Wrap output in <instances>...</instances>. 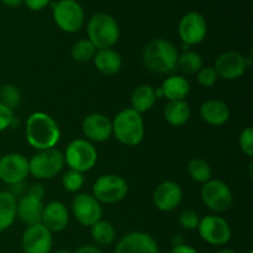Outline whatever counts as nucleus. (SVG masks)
I'll list each match as a JSON object with an SVG mask.
<instances>
[{
  "label": "nucleus",
  "instance_id": "obj_9",
  "mask_svg": "<svg viewBox=\"0 0 253 253\" xmlns=\"http://www.w3.org/2000/svg\"><path fill=\"white\" fill-rule=\"evenodd\" d=\"M202 200L215 212L227 211L232 207L234 197L229 185L219 179H210L204 183L200 190Z\"/></svg>",
  "mask_w": 253,
  "mask_h": 253
},
{
  "label": "nucleus",
  "instance_id": "obj_24",
  "mask_svg": "<svg viewBox=\"0 0 253 253\" xmlns=\"http://www.w3.org/2000/svg\"><path fill=\"white\" fill-rule=\"evenodd\" d=\"M166 121L173 127H180L184 126L189 121L192 111H190L189 104L185 100H174L168 101L163 111Z\"/></svg>",
  "mask_w": 253,
  "mask_h": 253
},
{
  "label": "nucleus",
  "instance_id": "obj_25",
  "mask_svg": "<svg viewBox=\"0 0 253 253\" xmlns=\"http://www.w3.org/2000/svg\"><path fill=\"white\" fill-rule=\"evenodd\" d=\"M157 101L156 89L148 84H142L133 90L131 95V109L142 114L151 110Z\"/></svg>",
  "mask_w": 253,
  "mask_h": 253
},
{
  "label": "nucleus",
  "instance_id": "obj_14",
  "mask_svg": "<svg viewBox=\"0 0 253 253\" xmlns=\"http://www.w3.org/2000/svg\"><path fill=\"white\" fill-rule=\"evenodd\" d=\"M52 244V232L42 224L27 226L22 234L21 246L25 253H49Z\"/></svg>",
  "mask_w": 253,
  "mask_h": 253
},
{
  "label": "nucleus",
  "instance_id": "obj_39",
  "mask_svg": "<svg viewBox=\"0 0 253 253\" xmlns=\"http://www.w3.org/2000/svg\"><path fill=\"white\" fill-rule=\"evenodd\" d=\"M170 253H199L195 249H193L192 246H188V245L180 244V245H175L173 247V250L170 251Z\"/></svg>",
  "mask_w": 253,
  "mask_h": 253
},
{
  "label": "nucleus",
  "instance_id": "obj_37",
  "mask_svg": "<svg viewBox=\"0 0 253 253\" xmlns=\"http://www.w3.org/2000/svg\"><path fill=\"white\" fill-rule=\"evenodd\" d=\"M51 2V0H24V4L32 11H40L44 9Z\"/></svg>",
  "mask_w": 253,
  "mask_h": 253
},
{
  "label": "nucleus",
  "instance_id": "obj_4",
  "mask_svg": "<svg viewBox=\"0 0 253 253\" xmlns=\"http://www.w3.org/2000/svg\"><path fill=\"white\" fill-rule=\"evenodd\" d=\"M88 40L96 49L113 48L120 39V27L114 16L106 12H96L86 24Z\"/></svg>",
  "mask_w": 253,
  "mask_h": 253
},
{
  "label": "nucleus",
  "instance_id": "obj_11",
  "mask_svg": "<svg viewBox=\"0 0 253 253\" xmlns=\"http://www.w3.org/2000/svg\"><path fill=\"white\" fill-rule=\"evenodd\" d=\"M30 174L29 160L21 153H7L0 157V180L7 185L24 182Z\"/></svg>",
  "mask_w": 253,
  "mask_h": 253
},
{
  "label": "nucleus",
  "instance_id": "obj_41",
  "mask_svg": "<svg viewBox=\"0 0 253 253\" xmlns=\"http://www.w3.org/2000/svg\"><path fill=\"white\" fill-rule=\"evenodd\" d=\"M0 1L7 7H19L20 5L24 4V0H0Z\"/></svg>",
  "mask_w": 253,
  "mask_h": 253
},
{
  "label": "nucleus",
  "instance_id": "obj_7",
  "mask_svg": "<svg viewBox=\"0 0 253 253\" xmlns=\"http://www.w3.org/2000/svg\"><path fill=\"white\" fill-rule=\"evenodd\" d=\"M64 165V155L61 151L57 148L42 150L29 160L30 174L36 179H51L63 169Z\"/></svg>",
  "mask_w": 253,
  "mask_h": 253
},
{
  "label": "nucleus",
  "instance_id": "obj_43",
  "mask_svg": "<svg viewBox=\"0 0 253 253\" xmlns=\"http://www.w3.org/2000/svg\"><path fill=\"white\" fill-rule=\"evenodd\" d=\"M54 253H73V252H71L69 250H58V251H56Z\"/></svg>",
  "mask_w": 253,
  "mask_h": 253
},
{
  "label": "nucleus",
  "instance_id": "obj_33",
  "mask_svg": "<svg viewBox=\"0 0 253 253\" xmlns=\"http://www.w3.org/2000/svg\"><path fill=\"white\" fill-rule=\"evenodd\" d=\"M197 81L204 88H210V86L215 85L217 83L219 76H217L214 67L203 66L202 69L197 73Z\"/></svg>",
  "mask_w": 253,
  "mask_h": 253
},
{
  "label": "nucleus",
  "instance_id": "obj_8",
  "mask_svg": "<svg viewBox=\"0 0 253 253\" xmlns=\"http://www.w3.org/2000/svg\"><path fill=\"white\" fill-rule=\"evenodd\" d=\"M128 187L126 180L118 174H104L93 185V197L103 204H115L125 199Z\"/></svg>",
  "mask_w": 253,
  "mask_h": 253
},
{
  "label": "nucleus",
  "instance_id": "obj_3",
  "mask_svg": "<svg viewBox=\"0 0 253 253\" xmlns=\"http://www.w3.org/2000/svg\"><path fill=\"white\" fill-rule=\"evenodd\" d=\"M111 123H113V135L123 145L135 147L143 141L145 123L141 114L136 113L131 108L121 110Z\"/></svg>",
  "mask_w": 253,
  "mask_h": 253
},
{
  "label": "nucleus",
  "instance_id": "obj_40",
  "mask_svg": "<svg viewBox=\"0 0 253 253\" xmlns=\"http://www.w3.org/2000/svg\"><path fill=\"white\" fill-rule=\"evenodd\" d=\"M74 253H103L100 251V249H98L94 245H84L81 246Z\"/></svg>",
  "mask_w": 253,
  "mask_h": 253
},
{
  "label": "nucleus",
  "instance_id": "obj_36",
  "mask_svg": "<svg viewBox=\"0 0 253 253\" xmlns=\"http://www.w3.org/2000/svg\"><path fill=\"white\" fill-rule=\"evenodd\" d=\"M14 118V111L7 108V106H5L4 104L0 103V132H2V131H5L11 126Z\"/></svg>",
  "mask_w": 253,
  "mask_h": 253
},
{
  "label": "nucleus",
  "instance_id": "obj_23",
  "mask_svg": "<svg viewBox=\"0 0 253 253\" xmlns=\"http://www.w3.org/2000/svg\"><path fill=\"white\" fill-rule=\"evenodd\" d=\"M161 90H162L163 98L167 99L168 101L184 100L190 91V84L188 79L183 76L173 74L165 79Z\"/></svg>",
  "mask_w": 253,
  "mask_h": 253
},
{
  "label": "nucleus",
  "instance_id": "obj_42",
  "mask_svg": "<svg viewBox=\"0 0 253 253\" xmlns=\"http://www.w3.org/2000/svg\"><path fill=\"white\" fill-rule=\"evenodd\" d=\"M217 253H236L234 251V250H230V249H224L221 250V251H219Z\"/></svg>",
  "mask_w": 253,
  "mask_h": 253
},
{
  "label": "nucleus",
  "instance_id": "obj_19",
  "mask_svg": "<svg viewBox=\"0 0 253 253\" xmlns=\"http://www.w3.org/2000/svg\"><path fill=\"white\" fill-rule=\"evenodd\" d=\"M69 211L62 202H49L44 205L41 224L51 232H61L68 226Z\"/></svg>",
  "mask_w": 253,
  "mask_h": 253
},
{
  "label": "nucleus",
  "instance_id": "obj_1",
  "mask_svg": "<svg viewBox=\"0 0 253 253\" xmlns=\"http://www.w3.org/2000/svg\"><path fill=\"white\" fill-rule=\"evenodd\" d=\"M25 133L29 145L39 151L54 148L61 138L58 124L52 116L42 111H36L29 116Z\"/></svg>",
  "mask_w": 253,
  "mask_h": 253
},
{
  "label": "nucleus",
  "instance_id": "obj_12",
  "mask_svg": "<svg viewBox=\"0 0 253 253\" xmlns=\"http://www.w3.org/2000/svg\"><path fill=\"white\" fill-rule=\"evenodd\" d=\"M198 231L205 242L214 246L227 244L232 235L229 222L224 217L216 215H208L204 219H200Z\"/></svg>",
  "mask_w": 253,
  "mask_h": 253
},
{
  "label": "nucleus",
  "instance_id": "obj_45",
  "mask_svg": "<svg viewBox=\"0 0 253 253\" xmlns=\"http://www.w3.org/2000/svg\"><path fill=\"white\" fill-rule=\"evenodd\" d=\"M0 253H2V252H1V250H0Z\"/></svg>",
  "mask_w": 253,
  "mask_h": 253
},
{
  "label": "nucleus",
  "instance_id": "obj_20",
  "mask_svg": "<svg viewBox=\"0 0 253 253\" xmlns=\"http://www.w3.org/2000/svg\"><path fill=\"white\" fill-rule=\"evenodd\" d=\"M43 203L30 195H24L16 204V217H19L27 226L41 224L43 214Z\"/></svg>",
  "mask_w": 253,
  "mask_h": 253
},
{
  "label": "nucleus",
  "instance_id": "obj_29",
  "mask_svg": "<svg viewBox=\"0 0 253 253\" xmlns=\"http://www.w3.org/2000/svg\"><path fill=\"white\" fill-rule=\"evenodd\" d=\"M188 174L194 182L204 184L212 179L211 166L203 158H193L188 163Z\"/></svg>",
  "mask_w": 253,
  "mask_h": 253
},
{
  "label": "nucleus",
  "instance_id": "obj_2",
  "mask_svg": "<svg viewBox=\"0 0 253 253\" xmlns=\"http://www.w3.org/2000/svg\"><path fill=\"white\" fill-rule=\"evenodd\" d=\"M178 49L166 39H155L142 51L143 66L156 74L172 73L177 68Z\"/></svg>",
  "mask_w": 253,
  "mask_h": 253
},
{
  "label": "nucleus",
  "instance_id": "obj_6",
  "mask_svg": "<svg viewBox=\"0 0 253 253\" xmlns=\"http://www.w3.org/2000/svg\"><path fill=\"white\" fill-rule=\"evenodd\" d=\"M98 161V152L93 143L84 138L73 140L66 148L64 162L69 169L85 173L93 169Z\"/></svg>",
  "mask_w": 253,
  "mask_h": 253
},
{
  "label": "nucleus",
  "instance_id": "obj_35",
  "mask_svg": "<svg viewBox=\"0 0 253 253\" xmlns=\"http://www.w3.org/2000/svg\"><path fill=\"white\" fill-rule=\"evenodd\" d=\"M178 221H179L180 226L184 227L185 230H195L199 226L200 219L194 210L187 209L180 212Z\"/></svg>",
  "mask_w": 253,
  "mask_h": 253
},
{
  "label": "nucleus",
  "instance_id": "obj_18",
  "mask_svg": "<svg viewBox=\"0 0 253 253\" xmlns=\"http://www.w3.org/2000/svg\"><path fill=\"white\" fill-rule=\"evenodd\" d=\"M82 130L88 141L104 142L113 135V123L104 114L93 113L84 118L82 123Z\"/></svg>",
  "mask_w": 253,
  "mask_h": 253
},
{
  "label": "nucleus",
  "instance_id": "obj_32",
  "mask_svg": "<svg viewBox=\"0 0 253 253\" xmlns=\"http://www.w3.org/2000/svg\"><path fill=\"white\" fill-rule=\"evenodd\" d=\"M84 182H85L84 173L77 172L73 169H68L62 177V185L69 193L78 192L83 187Z\"/></svg>",
  "mask_w": 253,
  "mask_h": 253
},
{
  "label": "nucleus",
  "instance_id": "obj_5",
  "mask_svg": "<svg viewBox=\"0 0 253 253\" xmlns=\"http://www.w3.org/2000/svg\"><path fill=\"white\" fill-rule=\"evenodd\" d=\"M53 21L67 34H74L83 27L85 21L84 9L77 0H58L52 9Z\"/></svg>",
  "mask_w": 253,
  "mask_h": 253
},
{
  "label": "nucleus",
  "instance_id": "obj_13",
  "mask_svg": "<svg viewBox=\"0 0 253 253\" xmlns=\"http://www.w3.org/2000/svg\"><path fill=\"white\" fill-rule=\"evenodd\" d=\"M72 211L79 224L88 227L93 226L103 216L101 204L88 193H81L74 198L72 202Z\"/></svg>",
  "mask_w": 253,
  "mask_h": 253
},
{
  "label": "nucleus",
  "instance_id": "obj_16",
  "mask_svg": "<svg viewBox=\"0 0 253 253\" xmlns=\"http://www.w3.org/2000/svg\"><path fill=\"white\" fill-rule=\"evenodd\" d=\"M183 200V189L173 180L160 183L153 193V203L161 211L169 212L177 209Z\"/></svg>",
  "mask_w": 253,
  "mask_h": 253
},
{
  "label": "nucleus",
  "instance_id": "obj_10",
  "mask_svg": "<svg viewBox=\"0 0 253 253\" xmlns=\"http://www.w3.org/2000/svg\"><path fill=\"white\" fill-rule=\"evenodd\" d=\"M207 19L198 11L187 12L178 24V35L185 46L202 43L207 37Z\"/></svg>",
  "mask_w": 253,
  "mask_h": 253
},
{
  "label": "nucleus",
  "instance_id": "obj_31",
  "mask_svg": "<svg viewBox=\"0 0 253 253\" xmlns=\"http://www.w3.org/2000/svg\"><path fill=\"white\" fill-rule=\"evenodd\" d=\"M21 101V94L19 88L14 84H5L0 88V103L4 104L12 111L17 109Z\"/></svg>",
  "mask_w": 253,
  "mask_h": 253
},
{
  "label": "nucleus",
  "instance_id": "obj_22",
  "mask_svg": "<svg viewBox=\"0 0 253 253\" xmlns=\"http://www.w3.org/2000/svg\"><path fill=\"white\" fill-rule=\"evenodd\" d=\"M93 59L95 68L105 76H114V74L119 73L123 67L121 56L119 54V52L113 48L96 49V53Z\"/></svg>",
  "mask_w": 253,
  "mask_h": 253
},
{
  "label": "nucleus",
  "instance_id": "obj_15",
  "mask_svg": "<svg viewBox=\"0 0 253 253\" xmlns=\"http://www.w3.org/2000/svg\"><path fill=\"white\" fill-rule=\"evenodd\" d=\"M219 78L225 81H235L245 74L247 67L246 58L239 52L227 51L220 54L214 66Z\"/></svg>",
  "mask_w": 253,
  "mask_h": 253
},
{
  "label": "nucleus",
  "instance_id": "obj_30",
  "mask_svg": "<svg viewBox=\"0 0 253 253\" xmlns=\"http://www.w3.org/2000/svg\"><path fill=\"white\" fill-rule=\"evenodd\" d=\"M96 48L88 39L77 41L71 49L72 58L77 62H89L94 58Z\"/></svg>",
  "mask_w": 253,
  "mask_h": 253
},
{
  "label": "nucleus",
  "instance_id": "obj_26",
  "mask_svg": "<svg viewBox=\"0 0 253 253\" xmlns=\"http://www.w3.org/2000/svg\"><path fill=\"white\" fill-rule=\"evenodd\" d=\"M17 200L6 190H0V232L5 231L16 219Z\"/></svg>",
  "mask_w": 253,
  "mask_h": 253
},
{
  "label": "nucleus",
  "instance_id": "obj_27",
  "mask_svg": "<svg viewBox=\"0 0 253 253\" xmlns=\"http://www.w3.org/2000/svg\"><path fill=\"white\" fill-rule=\"evenodd\" d=\"M90 234L94 241L101 246H106V245L113 244L115 240L116 232L115 227L108 220H99L98 222L90 227Z\"/></svg>",
  "mask_w": 253,
  "mask_h": 253
},
{
  "label": "nucleus",
  "instance_id": "obj_34",
  "mask_svg": "<svg viewBox=\"0 0 253 253\" xmlns=\"http://www.w3.org/2000/svg\"><path fill=\"white\" fill-rule=\"evenodd\" d=\"M239 143L240 148L247 157H253V128L251 126L241 131Z\"/></svg>",
  "mask_w": 253,
  "mask_h": 253
},
{
  "label": "nucleus",
  "instance_id": "obj_28",
  "mask_svg": "<svg viewBox=\"0 0 253 253\" xmlns=\"http://www.w3.org/2000/svg\"><path fill=\"white\" fill-rule=\"evenodd\" d=\"M203 66V58L198 52L185 51L184 53L178 56L177 68H179V71L185 76L197 74Z\"/></svg>",
  "mask_w": 253,
  "mask_h": 253
},
{
  "label": "nucleus",
  "instance_id": "obj_21",
  "mask_svg": "<svg viewBox=\"0 0 253 253\" xmlns=\"http://www.w3.org/2000/svg\"><path fill=\"white\" fill-rule=\"evenodd\" d=\"M203 121L212 126H221L230 119V109L226 103L219 99H210L203 103L199 109Z\"/></svg>",
  "mask_w": 253,
  "mask_h": 253
},
{
  "label": "nucleus",
  "instance_id": "obj_17",
  "mask_svg": "<svg viewBox=\"0 0 253 253\" xmlns=\"http://www.w3.org/2000/svg\"><path fill=\"white\" fill-rule=\"evenodd\" d=\"M115 253H160L157 242L151 235L133 231L118 242Z\"/></svg>",
  "mask_w": 253,
  "mask_h": 253
},
{
  "label": "nucleus",
  "instance_id": "obj_44",
  "mask_svg": "<svg viewBox=\"0 0 253 253\" xmlns=\"http://www.w3.org/2000/svg\"><path fill=\"white\" fill-rule=\"evenodd\" d=\"M246 253H253V251H249V252H246Z\"/></svg>",
  "mask_w": 253,
  "mask_h": 253
},
{
  "label": "nucleus",
  "instance_id": "obj_38",
  "mask_svg": "<svg viewBox=\"0 0 253 253\" xmlns=\"http://www.w3.org/2000/svg\"><path fill=\"white\" fill-rule=\"evenodd\" d=\"M26 194L30 195V197L36 198V199L43 200L44 194H46V190H44V187L42 184H32L31 187L29 188Z\"/></svg>",
  "mask_w": 253,
  "mask_h": 253
}]
</instances>
